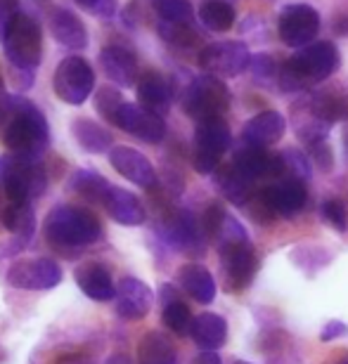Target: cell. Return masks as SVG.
Returning a JSON list of instances; mask_svg holds the SVG:
<instances>
[{
    "instance_id": "1f68e13d",
    "label": "cell",
    "mask_w": 348,
    "mask_h": 364,
    "mask_svg": "<svg viewBox=\"0 0 348 364\" xmlns=\"http://www.w3.org/2000/svg\"><path fill=\"white\" fill-rule=\"evenodd\" d=\"M3 225L7 232L19 237V246H24L36 230V213L31 203H10L3 213Z\"/></svg>"
},
{
    "instance_id": "681fc988",
    "label": "cell",
    "mask_w": 348,
    "mask_h": 364,
    "mask_svg": "<svg viewBox=\"0 0 348 364\" xmlns=\"http://www.w3.org/2000/svg\"><path fill=\"white\" fill-rule=\"evenodd\" d=\"M334 28H337V33H342V36H344V33H348V19H346V17H339Z\"/></svg>"
},
{
    "instance_id": "f35d334b",
    "label": "cell",
    "mask_w": 348,
    "mask_h": 364,
    "mask_svg": "<svg viewBox=\"0 0 348 364\" xmlns=\"http://www.w3.org/2000/svg\"><path fill=\"white\" fill-rule=\"evenodd\" d=\"M320 215H322V220L327 223L332 230H337V232H346L348 230L346 208H344V203L339 201V199L325 201L322 206H320Z\"/></svg>"
},
{
    "instance_id": "f1b7e54d",
    "label": "cell",
    "mask_w": 348,
    "mask_h": 364,
    "mask_svg": "<svg viewBox=\"0 0 348 364\" xmlns=\"http://www.w3.org/2000/svg\"><path fill=\"white\" fill-rule=\"evenodd\" d=\"M329 128L332 123L322 121L313 109H310L308 100L303 105H296V112H294V130L299 135V140H303L310 147V144H317V142H325L329 135Z\"/></svg>"
},
{
    "instance_id": "52a82bcc",
    "label": "cell",
    "mask_w": 348,
    "mask_h": 364,
    "mask_svg": "<svg viewBox=\"0 0 348 364\" xmlns=\"http://www.w3.org/2000/svg\"><path fill=\"white\" fill-rule=\"evenodd\" d=\"M230 107V90L218 76H197L183 95V109L197 121L223 116Z\"/></svg>"
},
{
    "instance_id": "5b68a950",
    "label": "cell",
    "mask_w": 348,
    "mask_h": 364,
    "mask_svg": "<svg viewBox=\"0 0 348 364\" xmlns=\"http://www.w3.org/2000/svg\"><path fill=\"white\" fill-rule=\"evenodd\" d=\"M5 55L14 71H24V74H33L36 67L41 64L43 57V36L38 24L26 17V14H17L12 21L10 31H7L5 41Z\"/></svg>"
},
{
    "instance_id": "d6a6232c",
    "label": "cell",
    "mask_w": 348,
    "mask_h": 364,
    "mask_svg": "<svg viewBox=\"0 0 348 364\" xmlns=\"http://www.w3.org/2000/svg\"><path fill=\"white\" fill-rule=\"evenodd\" d=\"M110 187H112L110 182L95 171H76L74 176H71V182H69L71 192L78 194L85 201H105Z\"/></svg>"
},
{
    "instance_id": "603a6c76",
    "label": "cell",
    "mask_w": 348,
    "mask_h": 364,
    "mask_svg": "<svg viewBox=\"0 0 348 364\" xmlns=\"http://www.w3.org/2000/svg\"><path fill=\"white\" fill-rule=\"evenodd\" d=\"M50 31H53V38L60 43V46L69 50H83L88 46L85 24L74 12L64 10V7H57V10H53V14H50Z\"/></svg>"
},
{
    "instance_id": "7402d4cb",
    "label": "cell",
    "mask_w": 348,
    "mask_h": 364,
    "mask_svg": "<svg viewBox=\"0 0 348 364\" xmlns=\"http://www.w3.org/2000/svg\"><path fill=\"white\" fill-rule=\"evenodd\" d=\"M74 277H76L78 289H81L88 298H93V301L105 303V301H112V298H116L112 274L102 263H90V260H88V263L76 267Z\"/></svg>"
},
{
    "instance_id": "4dcf8cb0",
    "label": "cell",
    "mask_w": 348,
    "mask_h": 364,
    "mask_svg": "<svg viewBox=\"0 0 348 364\" xmlns=\"http://www.w3.org/2000/svg\"><path fill=\"white\" fill-rule=\"evenodd\" d=\"M71 133H74L76 142L90 154H102L112 144V135L90 119H76L71 123Z\"/></svg>"
},
{
    "instance_id": "5bb4252c",
    "label": "cell",
    "mask_w": 348,
    "mask_h": 364,
    "mask_svg": "<svg viewBox=\"0 0 348 364\" xmlns=\"http://www.w3.org/2000/svg\"><path fill=\"white\" fill-rule=\"evenodd\" d=\"M114 126H119L126 133L135 135L137 140L144 142H162L166 135V126L164 119L159 114L147 112L142 105H130V102H123L121 109L114 116Z\"/></svg>"
},
{
    "instance_id": "277c9868",
    "label": "cell",
    "mask_w": 348,
    "mask_h": 364,
    "mask_svg": "<svg viewBox=\"0 0 348 364\" xmlns=\"http://www.w3.org/2000/svg\"><path fill=\"white\" fill-rule=\"evenodd\" d=\"M3 168V185L10 203H28L46 189V171L38 159L24 154H7L0 164Z\"/></svg>"
},
{
    "instance_id": "b9f144b4",
    "label": "cell",
    "mask_w": 348,
    "mask_h": 364,
    "mask_svg": "<svg viewBox=\"0 0 348 364\" xmlns=\"http://www.w3.org/2000/svg\"><path fill=\"white\" fill-rule=\"evenodd\" d=\"M17 3L14 0H0V41H5L12 21L17 19Z\"/></svg>"
},
{
    "instance_id": "7c38bea8",
    "label": "cell",
    "mask_w": 348,
    "mask_h": 364,
    "mask_svg": "<svg viewBox=\"0 0 348 364\" xmlns=\"http://www.w3.org/2000/svg\"><path fill=\"white\" fill-rule=\"evenodd\" d=\"M162 237L164 242H169L173 249L185 251V253H201L204 251V230L199 228L197 220L190 210H169L162 218Z\"/></svg>"
},
{
    "instance_id": "cb8c5ba5",
    "label": "cell",
    "mask_w": 348,
    "mask_h": 364,
    "mask_svg": "<svg viewBox=\"0 0 348 364\" xmlns=\"http://www.w3.org/2000/svg\"><path fill=\"white\" fill-rule=\"evenodd\" d=\"M137 100L140 105L147 109L152 114H159L164 116L169 112L171 107V88H169V81L157 74V71H144V74L137 78Z\"/></svg>"
},
{
    "instance_id": "30bf717a",
    "label": "cell",
    "mask_w": 348,
    "mask_h": 364,
    "mask_svg": "<svg viewBox=\"0 0 348 364\" xmlns=\"http://www.w3.org/2000/svg\"><path fill=\"white\" fill-rule=\"evenodd\" d=\"M7 282L14 289L24 291H48L62 282V267L53 258H28L17 260L7 270Z\"/></svg>"
},
{
    "instance_id": "6da1fadb",
    "label": "cell",
    "mask_w": 348,
    "mask_h": 364,
    "mask_svg": "<svg viewBox=\"0 0 348 364\" xmlns=\"http://www.w3.org/2000/svg\"><path fill=\"white\" fill-rule=\"evenodd\" d=\"M339 50L334 43L320 41L310 43L306 50L296 53L292 60H287L280 69V88L285 92L303 90L308 85L322 83L339 69Z\"/></svg>"
},
{
    "instance_id": "836d02e7",
    "label": "cell",
    "mask_w": 348,
    "mask_h": 364,
    "mask_svg": "<svg viewBox=\"0 0 348 364\" xmlns=\"http://www.w3.org/2000/svg\"><path fill=\"white\" fill-rule=\"evenodd\" d=\"M199 19L211 31H228L235 24V10L226 0H204L199 7Z\"/></svg>"
},
{
    "instance_id": "f546056e",
    "label": "cell",
    "mask_w": 348,
    "mask_h": 364,
    "mask_svg": "<svg viewBox=\"0 0 348 364\" xmlns=\"http://www.w3.org/2000/svg\"><path fill=\"white\" fill-rule=\"evenodd\" d=\"M137 360L140 364H178L176 348L164 333L149 331L137 346Z\"/></svg>"
},
{
    "instance_id": "e575fe53",
    "label": "cell",
    "mask_w": 348,
    "mask_h": 364,
    "mask_svg": "<svg viewBox=\"0 0 348 364\" xmlns=\"http://www.w3.org/2000/svg\"><path fill=\"white\" fill-rule=\"evenodd\" d=\"M162 319H164V324L169 326L173 333H176V336H185V333H190L192 322H194L190 308H187V305L180 301V298L164 303Z\"/></svg>"
},
{
    "instance_id": "44dd1931",
    "label": "cell",
    "mask_w": 348,
    "mask_h": 364,
    "mask_svg": "<svg viewBox=\"0 0 348 364\" xmlns=\"http://www.w3.org/2000/svg\"><path fill=\"white\" fill-rule=\"evenodd\" d=\"M105 208L107 213L112 215V220H116L119 225H126V228H137V225L144 223V206L142 201L137 199L133 192L121 187H110V192L105 196Z\"/></svg>"
},
{
    "instance_id": "ba28073f",
    "label": "cell",
    "mask_w": 348,
    "mask_h": 364,
    "mask_svg": "<svg viewBox=\"0 0 348 364\" xmlns=\"http://www.w3.org/2000/svg\"><path fill=\"white\" fill-rule=\"evenodd\" d=\"M95 88V71L83 57H67L55 71V92L67 105H83Z\"/></svg>"
},
{
    "instance_id": "4fadbf2b",
    "label": "cell",
    "mask_w": 348,
    "mask_h": 364,
    "mask_svg": "<svg viewBox=\"0 0 348 364\" xmlns=\"http://www.w3.org/2000/svg\"><path fill=\"white\" fill-rule=\"evenodd\" d=\"M221 265L223 277H226V289L228 291H242L251 284L253 274L258 270V258L256 251L249 242H239L221 249Z\"/></svg>"
},
{
    "instance_id": "ab89813d",
    "label": "cell",
    "mask_w": 348,
    "mask_h": 364,
    "mask_svg": "<svg viewBox=\"0 0 348 364\" xmlns=\"http://www.w3.org/2000/svg\"><path fill=\"white\" fill-rule=\"evenodd\" d=\"M121 105H123V97H121V92L119 90H114V88H102L97 95H95V107H97V112L105 116L107 121L110 123H114V116H116V112L121 109Z\"/></svg>"
},
{
    "instance_id": "e0dca14e",
    "label": "cell",
    "mask_w": 348,
    "mask_h": 364,
    "mask_svg": "<svg viewBox=\"0 0 348 364\" xmlns=\"http://www.w3.org/2000/svg\"><path fill=\"white\" fill-rule=\"evenodd\" d=\"M116 315L128 322H137L149 312L152 308V291L144 282L135 277H126L116 287Z\"/></svg>"
},
{
    "instance_id": "7dc6e473",
    "label": "cell",
    "mask_w": 348,
    "mask_h": 364,
    "mask_svg": "<svg viewBox=\"0 0 348 364\" xmlns=\"http://www.w3.org/2000/svg\"><path fill=\"white\" fill-rule=\"evenodd\" d=\"M192 364H221V358L216 350H201L197 358L192 360Z\"/></svg>"
},
{
    "instance_id": "484cf974",
    "label": "cell",
    "mask_w": 348,
    "mask_h": 364,
    "mask_svg": "<svg viewBox=\"0 0 348 364\" xmlns=\"http://www.w3.org/2000/svg\"><path fill=\"white\" fill-rule=\"evenodd\" d=\"M190 336L201 350H218L228 338V322L216 312H201L194 317Z\"/></svg>"
},
{
    "instance_id": "83f0119b",
    "label": "cell",
    "mask_w": 348,
    "mask_h": 364,
    "mask_svg": "<svg viewBox=\"0 0 348 364\" xmlns=\"http://www.w3.org/2000/svg\"><path fill=\"white\" fill-rule=\"evenodd\" d=\"M251 182L253 180L246 178L235 164H228L216 171V187H218L221 194L226 196L228 201L235 203V206H244V203L249 201Z\"/></svg>"
},
{
    "instance_id": "c3c4849f",
    "label": "cell",
    "mask_w": 348,
    "mask_h": 364,
    "mask_svg": "<svg viewBox=\"0 0 348 364\" xmlns=\"http://www.w3.org/2000/svg\"><path fill=\"white\" fill-rule=\"evenodd\" d=\"M7 105H10V97L5 95L3 78H0V121H5V116H7Z\"/></svg>"
},
{
    "instance_id": "d6986e66",
    "label": "cell",
    "mask_w": 348,
    "mask_h": 364,
    "mask_svg": "<svg viewBox=\"0 0 348 364\" xmlns=\"http://www.w3.org/2000/svg\"><path fill=\"white\" fill-rule=\"evenodd\" d=\"M100 67L105 69L110 81H114L116 85H123V88L135 85L137 78H140L135 55L130 53L128 48H121V46L102 48V53H100Z\"/></svg>"
},
{
    "instance_id": "816d5d0a",
    "label": "cell",
    "mask_w": 348,
    "mask_h": 364,
    "mask_svg": "<svg viewBox=\"0 0 348 364\" xmlns=\"http://www.w3.org/2000/svg\"><path fill=\"white\" fill-rule=\"evenodd\" d=\"M339 364H348V355H344V358H342V362H339Z\"/></svg>"
},
{
    "instance_id": "f907efd6",
    "label": "cell",
    "mask_w": 348,
    "mask_h": 364,
    "mask_svg": "<svg viewBox=\"0 0 348 364\" xmlns=\"http://www.w3.org/2000/svg\"><path fill=\"white\" fill-rule=\"evenodd\" d=\"M107 364H130V362H128L126 358H123V355H116V358H112Z\"/></svg>"
},
{
    "instance_id": "8992f818",
    "label": "cell",
    "mask_w": 348,
    "mask_h": 364,
    "mask_svg": "<svg viewBox=\"0 0 348 364\" xmlns=\"http://www.w3.org/2000/svg\"><path fill=\"white\" fill-rule=\"evenodd\" d=\"M232 144L230 128L223 121V116L216 119L197 121V130H194V151H192V166L201 176L216 173L221 166V156L226 154Z\"/></svg>"
},
{
    "instance_id": "8fae6325",
    "label": "cell",
    "mask_w": 348,
    "mask_h": 364,
    "mask_svg": "<svg viewBox=\"0 0 348 364\" xmlns=\"http://www.w3.org/2000/svg\"><path fill=\"white\" fill-rule=\"evenodd\" d=\"M249 48L239 41H223L206 46L199 53V67L211 71L213 76H239L249 67Z\"/></svg>"
},
{
    "instance_id": "d590c367",
    "label": "cell",
    "mask_w": 348,
    "mask_h": 364,
    "mask_svg": "<svg viewBox=\"0 0 348 364\" xmlns=\"http://www.w3.org/2000/svg\"><path fill=\"white\" fill-rule=\"evenodd\" d=\"M280 161H282V180H285V178L301 180V182L310 180V161H308V156L303 154V151L285 149L280 154Z\"/></svg>"
},
{
    "instance_id": "74e56055",
    "label": "cell",
    "mask_w": 348,
    "mask_h": 364,
    "mask_svg": "<svg viewBox=\"0 0 348 364\" xmlns=\"http://www.w3.org/2000/svg\"><path fill=\"white\" fill-rule=\"evenodd\" d=\"M159 17L164 21H187L192 19V3L190 0H154Z\"/></svg>"
},
{
    "instance_id": "bcb514c9",
    "label": "cell",
    "mask_w": 348,
    "mask_h": 364,
    "mask_svg": "<svg viewBox=\"0 0 348 364\" xmlns=\"http://www.w3.org/2000/svg\"><path fill=\"white\" fill-rule=\"evenodd\" d=\"M348 333V324L344 322H339V319H332V322H327L322 326V331H320V341H337V338H342Z\"/></svg>"
},
{
    "instance_id": "2e32d148",
    "label": "cell",
    "mask_w": 348,
    "mask_h": 364,
    "mask_svg": "<svg viewBox=\"0 0 348 364\" xmlns=\"http://www.w3.org/2000/svg\"><path fill=\"white\" fill-rule=\"evenodd\" d=\"M110 161L114 166V171L123 176L126 180L135 182L137 187L152 189L157 185V171L152 161L144 154H140L137 149L130 147H114L110 149Z\"/></svg>"
},
{
    "instance_id": "db71d44e",
    "label": "cell",
    "mask_w": 348,
    "mask_h": 364,
    "mask_svg": "<svg viewBox=\"0 0 348 364\" xmlns=\"http://www.w3.org/2000/svg\"><path fill=\"white\" fill-rule=\"evenodd\" d=\"M235 364H251V362H235Z\"/></svg>"
},
{
    "instance_id": "7bdbcfd3",
    "label": "cell",
    "mask_w": 348,
    "mask_h": 364,
    "mask_svg": "<svg viewBox=\"0 0 348 364\" xmlns=\"http://www.w3.org/2000/svg\"><path fill=\"white\" fill-rule=\"evenodd\" d=\"M76 3L97 17H114L116 12V0H76Z\"/></svg>"
},
{
    "instance_id": "f6af8a7d",
    "label": "cell",
    "mask_w": 348,
    "mask_h": 364,
    "mask_svg": "<svg viewBox=\"0 0 348 364\" xmlns=\"http://www.w3.org/2000/svg\"><path fill=\"white\" fill-rule=\"evenodd\" d=\"M310 156H313V161L320 166L322 171H332V164H334V159H332V149L325 142L310 144Z\"/></svg>"
},
{
    "instance_id": "ffe728a7",
    "label": "cell",
    "mask_w": 348,
    "mask_h": 364,
    "mask_svg": "<svg viewBox=\"0 0 348 364\" xmlns=\"http://www.w3.org/2000/svg\"><path fill=\"white\" fill-rule=\"evenodd\" d=\"M287 130L285 116L278 112H260L253 119H249L242 128V142L246 144H256V147H268L282 140Z\"/></svg>"
},
{
    "instance_id": "8d00e7d4",
    "label": "cell",
    "mask_w": 348,
    "mask_h": 364,
    "mask_svg": "<svg viewBox=\"0 0 348 364\" xmlns=\"http://www.w3.org/2000/svg\"><path fill=\"white\" fill-rule=\"evenodd\" d=\"M159 33H162L164 41H169L171 46L178 48H192L197 43V33L190 24H183V21H159Z\"/></svg>"
},
{
    "instance_id": "60d3db41",
    "label": "cell",
    "mask_w": 348,
    "mask_h": 364,
    "mask_svg": "<svg viewBox=\"0 0 348 364\" xmlns=\"http://www.w3.org/2000/svg\"><path fill=\"white\" fill-rule=\"evenodd\" d=\"M226 218H228L226 208H223L221 203H211V206L206 208L204 218H201V230H204V235L209 239H213L216 235H218V230H221V225Z\"/></svg>"
},
{
    "instance_id": "9c48e42d",
    "label": "cell",
    "mask_w": 348,
    "mask_h": 364,
    "mask_svg": "<svg viewBox=\"0 0 348 364\" xmlns=\"http://www.w3.org/2000/svg\"><path fill=\"white\" fill-rule=\"evenodd\" d=\"M280 38L289 48H308L320 31V14L315 7L296 3L287 5L280 14Z\"/></svg>"
},
{
    "instance_id": "9a60e30c",
    "label": "cell",
    "mask_w": 348,
    "mask_h": 364,
    "mask_svg": "<svg viewBox=\"0 0 348 364\" xmlns=\"http://www.w3.org/2000/svg\"><path fill=\"white\" fill-rule=\"evenodd\" d=\"M232 164L249 180H260V178L282 180L280 154H268L263 147H256V144H246V142L237 144L235 151H232Z\"/></svg>"
},
{
    "instance_id": "7a4b0ae2",
    "label": "cell",
    "mask_w": 348,
    "mask_h": 364,
    "mask_svg": "<svg viewBox=\"0 0 348 364\" xmlns=\"http://www.w3.org/2000/svg\"><path fill=\"white\" fill-rule=\"evenodd\" d=\"M3 140L14 154L38 159L43 151H46L48 140H50L46 116H43L31 102H26L21 97H10Z\"/></svg>"
},
{
    "instance_id": "3957f363",
    "label": "cell",
    "mask_w": 348,
    "mask_h": 364,
    "mask_svg": "<svg viewBox=\"0 0 348 364\" xmlns=\"http://www.w3.org/2000/svg\"><path fill=\"white\" fill-rule=\"evenodd\" d=\"M46 239L62 249H78V246L95 244L102 237V223L90 208L83 206H55L46 218Z\"/></svg>"
},
{
    "instance_id": "d4e9b609",
    "label": "cell",
    "mask_w": 348,
    "mask_h": 364,
    "mask_svg": "<svg viewBox=\"0 0 348 364\" xmlns=\"http://www.w3.org/2000/svg\"><path fill=\"white\" fill-rule=\"evenodd\" d=\"M178 282H180V287L185 289V294L192 296L197 303H201V305L213 303V298H216V282H213L211 272H209L204 265L185 263L178 270Z\"/></svg>"
},
{
    "instance_id": "ac0fdd59",
    "label": "cell",
    "mask_w": 348,
    "mask_h": 364,
    "mask_svg": "<svg viewBox=\"0 0 348 364\" xmlns=\"http://www.w3.org/2000/svg\"><path fill=\"white\" fill-rule=\"evenodd\" d=\"M260 194L278 215H296L306 206V182L301 180H278L275 185L265 187Z\"/></svg>"
},
{
    "instance_id": "ee69618b",
    "label": "cell",
    "mask_w": 348,
    "mask_h": 364,
    "mask_svg": "<svg viewBox=\"0 0 348 364\" xmlns=\"http://www.w3.org/2000/svg\"><path fill=\"white\" fill-rule=\"evenodd\" d=\"M249 67H251L253 74L260 76V78H273L275 74H280V71H275V62L265 55H253Z\"/></svg>"
},
{
    "instance_id": "4316f807",
    "label": "cell",
    "mask_w": 348,
    "mask_h": 364,
    "mask_svg": "<svg viewBox=\"0 0 348 364\" xmlns=\"http://www.w3.org/2000/svg\"><path fill=\"white\" fill-rule=\"evenodd\" d=\"M308 105L322 121H327V123L344 121L348 116V95L342 90V85L313 92L308 97Z\"/></svg>"
},
{
    "instance_id": "f5cc1de1",
    "label": "cell",
    "mask_w": 348,
    "mask_h": 364,
    "mask_svg": "<svg viewBox=\"0 0 348 364\" xmlns=\"http://www.w3.org/2000/svg\"><path fill=\"white\" fill-rule=\"evenodd\" d=\"M346 154H348V137H346Z\"/></svg>"
}]
</instances>
